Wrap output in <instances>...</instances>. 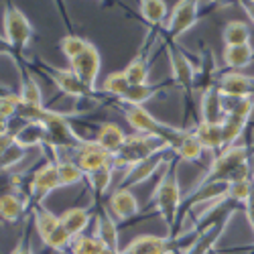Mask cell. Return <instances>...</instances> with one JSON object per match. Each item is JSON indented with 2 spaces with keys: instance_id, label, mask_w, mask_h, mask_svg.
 <instances>
[{
  "instance_id": "obj_13",
  "label": "cell",
  "mask_w": 254,
  "mask_h": 254,
  "mask_svg": "<svg viewBox=\"0 0 254 254\" xmlns=\"http://www.w3.org/2000/svg\"><path fill=\"white\" fill-rule=\"evenodd\" d=\"M199 16V2H193V0H183V2H177L175 8L171 10V16L167 20V35L171 41H175L179 35L187 33L195 23Z\"/></svg>"
},
{
  "instance_id": "obj_3",
  "label": "cell",
  "mask_w": 254,
  "mask_h": 254,
  "mask_svg": "<svg viewBox=\"0 0 254 254\" xmlns=\"http://www.w3.org/2000/svg\"><path fill=\"white\" fill-rule=\"evenodd\" d=\"M169 151H171V144L167 140L134 132V134H128L120 153L114 155V169H122V167L130 169L132 165H136L144 159H151L159 153H169Z\"/></svg>"
},
{
  "instance_id": "obj_15",
  "label": "cell",
  "mask_w": 254,
  "mask_h": 254,
  "mask_svg": "<svg viewBox=\"0 0 254 254\" xmlns=\"http://www.w3.org/2000/svg\"><path fill=\"white\" fill-rule=\"evenodd\" d=\"M43 71L47 73L49 79H53L55 86L69 98H92L94 92H90L83 81L71 71V69H59V67H51V65H43Z\"/></svg>"
},
{
  "instance_id": "obj_24",
  "label": "cell",
  "mask_w": 254,
  "mask_h": 254,
  "mask_svg": "<svg viewBox=\"0 0 254 254\" xmlns=\"http://www.w3.org/2000/svg\"><path fill=\"white\" fill-rule=\"evenodd\" d=\"M14 142L23 149H33V146H43L47 142L45 128L37 122H25L20 128L14 132Z\"/></svg>"
},
{
  "instance_id": "obj_7",
  "label": "cell",
  "mask_w": 254,
  "mask_h": 254,
  "mask_svg": "<svg viewBox=\"0 0 254 254\" xmlns=\"http://www.w3.org/2000/svg\"><path fill=\"white\" fill-rule=\"evenodd\" d=\"M33 25L25 12L12 2L4 6V39L10 49L23 51L33 39Z\"/></svg>"
},
{
  "instance_id": "obj_37",
  "label": "cell",
  "mask_w": 254,
  "mask_h": 254,
  "mask_svg": "<svg viewBox=\"0 0 254 254\" xmlns=\"http://www.w3.org/2000/svg\"><path fill=\"white\" fill-rule=\"evenodd\" d=\"M254 175V173H252ZM250 189H252V177L250 179H242V181H234L228 185V199H232L234 203H246L248 195H250Z\"/></svg>"
},
{
  "instance_id": "obj_32",
  "label": "cell",
  "mask_w": 254,
  "mask_h": 254,
  "mask_svg": "<svg viewBox=\"0 0 254 254\" xmlns=\"http://www.w3.org/2000/svg\"><path fill=\"white\" fill-rule=\"evenodd\" d=\"M20 104L23 106H35V108H39V106H43V94H41V88L37 79L27 73L23 83H20Z\"/></svg>"
},
{
  "instance_id": "obj_33",
  "label": "cell",
  "mask_w": 254,
  "mask_h": 254,
  "mask_svg": "<svg viewBox=\"0 0 254 254\" xmlns=\"http://www.w3.org/2000/svg\"><path fill=\"white\" fill-rule=\"evenodd\" d=\"M140 14L151 27H157L167 16V4L163 2V0H142L140 2Z\"/></svg>"
},
{
  "instance_id": "obj_26",
  "label": "cell",
  "mask_w": 254,
  "mask_h": 254,
  "mask_svg": "<svg viewBox=\"0 0 254 254\" xmlns=\"http://www.w3.org/2000/svg\"><path fill=\"white\" fill-rule=\"evenodd\" d=\"M27 207V199L18 193H4L0 195V220L4 222H16L23 216Z\"/></svg>"
},
{
  "instance_id": "obj_20",
  "label": "cell",
  "mask_w": 254,
  "mask_h": 254,
  "mask_svg": "<svg viewBox=\"0 0 254 254\" xmlns=\"http://www.w3.org/2000/svg\"><path fill=\"white\" fill-rule=\"evenodd\" d=\"M173 157L179 161H187V163H193L199 161L203 155V146L197 140V136L193 134V130H183V134L177 138V142L173 144L171 149Z\"/></svg>"
},
{
  "instance_id": "obj_8",
  "label": "cell",
  "mask_w": 254,
  "mask_h": 254,
  "mask_svg": "<svg viewBox=\"0 0 254 254\" xmlns=\"http://www.w3.org/2000/svg\"><path fill=\"white\" fill-rule=\"evenodd\" d=\"M189 246L181 244V238H163V236H138L120 254H177L187 252Z\"/></svg>"
},
{
  "instance_id": "obj_10",
  "label": "cell",
  "mask_w": 254,
  "mask_h": 254,
  "mask_svg": "<svg viewBox=\"0 0 254 254\" xmlns=\"http://www.w3.org/2000/svg\"><path fill=\"white\" fill-rule=\"evenodd\" d=\"M57 187H61L57 163L55 161H47V163L41 165L37 171L33 173V177H31V183H29L31 199L37 205H43V199L53 191V189H57Z\"/></svg>"
},
{
  "instance_id": "obj_46",
  "label": "cell",
  "mask_w": 254,
  "mask_h": 254,
  "mask_svg": "<svg viewBox=\"0 0 254 254\" xmlns=\"http://www.w3.org/2000/svg\"><path fill=\"white\" fill-rule=\"evenodd\" d=\"M209 254H220V252H218V250H216V248H214V250H211V252H209Z\"/></svg>"
},
{
  "instance_id": "obj_11",
  "label": "cell",
  "mask_w": 254,
  "mask_h": 254,
  "mask_svg": "<svg viewBox=\"0 0 254 254\" xmlns=\"http://www.w3.org/2000/svg\"><path fill=\"white\" fill-rule=\"evenodd\" d=\"M73 161L83 171L86 177L100 171V169H104V167H114V155L108 153L106 149H102L96 140H88L83 146H79V149L75 151Z\"/></svg>"
},
{
  "instance_id": "obj_4",
  "label": "cell",
  "mask_w": 254,
  "mask_h": 254,
  "mask_svg": "<svg viewBox=\"0 0 254 254\" xmlns=\"http://www.w3.org/2000/svg\"><path fill=\"white\" fill-rule=\"evenodd\" d=\"M122 112H124L126 120H128V124L132 126L134 132L163 138V140H167L169 144H171V149L185 130V128H175V126H171V124H165V122L157 120L149 110L140 108V106H122Z\"/></svg>"
},
{
  "instance_id": "obj_40",
  "label": "cell",
  "mask_w": 254,
  "mask_h": 254,
  "mask_svg": "<svg viewBox=\"0 0 254 254\" xmlns=\"http://www.w3.org/2000/svg\"><path fill=\"white\" fill-rule=\"evenodd\" d=\"M244 211H246V218H248V224L254 232V175H252V189H250V195L244 203Z\"/></svg>"
},
{
  "instance_id": "obj_18",
  "label": "cell",
  "mask_w": 254,
  "mask_h": 254,
  "mask_svg": "<svg viewBox=\"0 0 254 254\" xmlns=\"http://www.w3.org/2000/svg\"><path fill=\"white\" fill-rule=\"evenodd\" d=\"M108 209L114 216V220L126 222V220H130L138 214L140 205H138V199L134 197V193L130 191V189H120L118 187L108 199Z\"/></svg>"
},
{
  "instance_id": "obj_36",
  "label": "cell",
  "mask_w": 254,
  "mask_h": 254,
  "mask_svg": "<svg viewBox=\"0 0 254 254\" xmlns=\"http://www.w3.org/2000/svg\"><path fill=\"white\" fill-rule=\"evenodd\" d=\"M90 45V41H86L83 37H77V35H67V37H63L61 39V43H59V49L61 53L67 57V61L71 63L83 49H86Z\"/></svg>"
},
{
  "instance_id": "obj_43",
  "label": "cell",
  "mask_w": 254,
  "mask_h": 254,
  "mask_svg": "<svg viewBox=\"0 0 254 254\" xmlns=\"http://www.w3.org/2000/svg\"><path fill=\"white\" fill-rule=\"evenodd\" d=\"M242 8L246 10V14H248V18L254 23V2H242Z\"/></svg>"
},
{
  "instance_id": "obj_41",
  "label": "cell",
  "mask_w": 254,
  "mask_h": 254,
  "mask_svg": "<svg viewBox=\"0 0 254 254\" xmlns=\"http://www.w3.org/2000/svg\"><path fill=\"white\" fill-rule=\"evenodd\" d=\"M10 254H33V248H31V234H29V232H25L23 240L16 244V248H14Z\"/></svg>"
},
{
  "instance_id": "obj_28",
  "label": "cell",
  "mask_w": 254,
  "mask_h": 254,
  "mask_svg": "<svg viewBox=\"0 0 254 254\" xmlns=\"http://www.w3.org/2000/svg\"><path fill=\"white\" fill-rule=\"evenodd\" d=\"M163 90V86H151V83H146V86H130L128 92H126L118 102L122 106H140L146 104L151 98H155L159 92Z\"/></svg>"
},
{
  "instance_id": "obj_42",
  "label": "cell",
  "mask_w": 254,
  "mask_h": 254,
  "mask_svg": "<svg viewBox=\"0 0 254 254\" xmlns=\"http://www.w3.org/2000/svg\"><path fill=\"white\" fill-rule=\"evenodd\" d=\"M14 144V132H6V134H0V155H2L6 149Z\"/></svg>"
},
{
  "instance_id": "obj_27",
  "label": "cell",
  "mask_w": 254,
  "mask_h": 254,
  "mask_svg": "<svg viewBox=\"0 0 254 254\" xmlns=\"http://www.w3.org/2000/svg\"><path fill=\"white\" fill-rule=\"evenodd\" d=\"M222 37H224L226 47L250 45V27L244 23V20H230L222 31Z\"/></svg>"
},
{
  "instance_id": "obj_34",
  "label": "cell",
  "mask_w": 254,
  "mask_h": 254,
  "mask_svg": "<svg viewBox=\"0 0 254 254\" xmlns=\"http://www.w3.org/2000/svg\"><path fill=\"white\" fill-rule=\"evenodd\" d=\"M128 88H130V83H128V79H126L124 71L110 73L108 77L104 79V83H102V90H104L106 94L114 96L116 100H120V98H122L126 92H128Z\"/></svg>"
},
{
  "instance_id": "obj_22",
  "label": "cell",
  "mask_w": 254,
  "mask_h": 254,
  "mask_svg": "<svg viewBox=\"0 0 254 254\" xmlns=\"http://www.w3.org/2000/svg\"><path fill=\"white\" fill-rule=\"evenodd\" d=\"M193 134L201 142L203 149L207 151H224L226 142H224V132H222V124H209V122H197L193 128Z\"/></svg>"
},
{
  "instance_id": "obj_9",
  "label": "cell",
  "mask_w": 254,
  "mask_h": 254,
  "mask_svg": "<svg viewBox=\"0 0 254 254\" xmlns=\"http://www.w3.org/2000/svg\"><path fill=\"white\" fill-rule=\"evenodd\" d=\"M167 55H169V63H171V73H173V81L187 94L191 96L193 88H195V77H197V69L193 67V63L187 59V55L175 45L171 43L167 47Z\"/></svg>"
},
{
  "instance_id": "obj_5",
  "label": "cell",
  "mask_w": 254,
  "mask_h": 254,
  "mask_svg": "<svg viewBox=\"0 0 254 254\" xmlns=\"http://www.w3.org/2000/svg\"><path fill=\"white\" fill-rule=\"evenodd\" d=\"M33 216H35V226L43 244L55 252H67L73 238L67 234V230L63 228L59 216L51 214L49 209L43 205H35L33 207Z\"/></svg>"
},
{
  "instance_id": "obj_21",
  "label": "cell",
  "mask_w": 254,
  "mask_h": 254,
  "mask_svg": "<svg viewBox=\"0 0 254 254\" xmlns=\"http://www.w3.org/2000/svg\"><path fill=\"white\" fill-rule=\"evenodd\" d=\"M126 138H128V134H124V130L114 122H104L98 128V134H96V142L102 146V149L112 153V155L120 153Z\"/></svg>"
},
{
  "instance_id": "obj_35",
  "label": "cell",
  "mask_w": 254,
  "mask_h": 254,
  "mask_svg": "<svg viewBox=\"0 0 254 254\" xmlns=\"http://www.w3.org/2000/svg\"><path fill=\"white\" fill-rule=\"evenodd\" d=\"M112 173H114V167H104L100 171L88 175V181H90V187L96 197H102L110 187V181H112Z\"/></svg>"
},
{
  "instance_id": "obj_31",
  "label": "cell",
  "mask_w": 254,
  "mask_h": 254,
  "mask_svg": "<svg viewBox=\"0 0 254 254\" xmlns=\"http://www.w3.org/2000/svg\"><path fill=\"white\" fill-rule=\"evenodd\" d=\"M71 254H116L112 252L104 242H100L96 236H77L73 238L71 246H69Z\"/></svg>"
},
{
  "instance_id": "obj_12",
  "label": "cell",
  "mask_w": 254,
  "mask_h": 254,
  "mask_svg": "<svg viewBox=\"0 0 254 254\" xmlns=\"http://www.w3.org/2000/svg\"><path fill=\"white\" fill-rule=\"evenodd\" d=\"M100 65H102L100 51L96 49V45L90 43L69 63V69L83 81V86H86L90 92H96V79L100 73Z\"/></svg>"
},
{
  "instance_id": "obj_19",
  "label": "cell",
  "mask_w": 254,
  "mask_h": 254,
  "mask_svg": "<svg viewBox=\"0 0 254 254\" xmlns=\"http://www.w3.org/2000/svg\"><path fill=\"white\" fill-rule=\"evenodd\" d=\"M96 238L104 242L112 252L120 254V238H118V226L114 216H110V209L102 207L96 214Z\"/></svg>"
},
{
  "instance_id": "obj_44",
  "label": "cell",
  "mask_w": 254,
  "mask_h": 254,
  "mask_svg": "<svg viewBox=\"0 0 254 254\" xmlns=\"http://www.w3.org/2000/svg\"><path fill=\"white\" fill-rule=\"evenodd\" d=\"M6 132H10V130H8V118L0 116V134H6Z\"/></svg>"
},
{
  "instance_id": "obj_30",
  "label": "cell",
  "mask_w": 254,
  "mask_h": 254,
  "mask_svg": "<svg viewBox=\"0 0 254 254\" xmlns=\"http://www.w3.org/2000/svg\"><path fill=\"white\" fill-rule=\"evenodd\" d=\"M53 161L57 163V171H59V181H61V187L65 185H75L79 181L86 179V175H83V171L75 165V161L71 159H59L57 153H53Z\"/></svg>"
},
{
  "instance_id": "obj_25",
  "label": "cell",
  "mask_w": 254,
  "mask_h": 254,
  "mask_svg": "<svg viewBox=\"0 0 254 254\" xmlns=\"http://www.w3.org/2000/svg\"><path fill=\"white\" fill-rule=\"evenodd\" d=\"M224 63L230 69H244L254 61V47L252 45H236V47H224Z\"/></svg>"
},
{
  "instance_id": "obj_2",
  "label": "cell",
  "mask_w": 254,
  "mask_h": 254,
  "mask_svg": "<svg viewBox=\"0 0 254 254\" xmlns=\"http://www.w3.org/2000/svg\"><path fill=\"white\" fill-rule=\"evenodd\" d=\"M153 201L159 211V216L163 218L165 226L169 232L175 230L177 218H179V209H181V187L177 179V159H171L169 167L165 169V173L161 175L155 191H153Z\"/></svg>"
},
{
  "instance_id": "obj_23",
  "label": "cell",
  "mask_w": 254,
  "mask_h": 254,
  "mask_svg": "<svg viewBox=\"0 0 254 254\" xmlns=\"http://www.w3.org/2000/svg\"><path fill=\"white\" fill-rule=\"evenodd\" d=\"M59 220H61L63 228L67 230V234L71 238H77V236L83 234V230H86L88 224H90V209H86V207H69L59 216Z\"/></svg>"
},
{
  "instance_id": "obj_17",
  "label": "cell",
  "mask_w": 254,
  "mask_h": 254,
  "mask_svg": "<svg viewBox=\"0 0 254 254\" xmlns=\"http://www.w3.org/2000/svg\"><path fill=\"white\" fill-rule=\"evenodd\" d=\"M201 122H209V124H222L226 118V104H224V96L220 94L218 86H209L205 90H201Z\"/></svg>"
},
{
  "instance_id": "obj_38",
  "label": "cell",
  "mask_w": 254,
  "mask_h": 254,
  "mask_svg": "<svg viewBox=\"0 0 254 254\" xmlns=\"http://www.w3.org/2000/svg\"><path fill=\"white\" fill-rule=\"evenodd\" d=\"M25 157H27V149H23V146H18L14 142L10 149H6L2 155H0V171H8V169L16 167Z\"/></svg>"
},
{
  "instance_id": "obj_16",
  "label": "cell",
  "mask_w": 254,
  "mask_h": 254,
  "mask_svg": "<svg viewBox=\"0 0 254 254\" xmlns=\"http://www.w3.org/2000/svg\"><path fill=\"white\" fill-rule=\"evenodd\" d=\"M165 163H167V153H159V155H155L151 159H144V161L132 165L130 169H126V173L122 175L120 189H130L132 185H138V183L146 181Z\"/></svg>"
},
{
  "instance_id": "obj_1",
  "label": "cell",
  "mask_w": 254,
  "mask_h": 254,
  "mask_svg": "<svg viewBox=\"0 0 254 254\" xmlns=\"http://www.w3.org/2000/svg\"><path fill=\"white\" fill-rule=\"evenodd\" d=\"M250 165H248V149L246 146H228L224 149L211 165L207 167L205 175L197 181V185H205V183H214V181H242V179H250Z\"/></svg>"
},
{
  "instance_id": "obj_6",
  "label": "cell",
  "mask_w": 254,
  "mask_h": 254,
  "mask_svg": "<svg viewBox=\"0 0 254 254\" xmlns=\"http://www.w3.org/2000/svg\"><path fill=\"white\" fill-rule=\"evenodd\" d=\"M226 104V102H224ZM254 112V102L252 98H242V100H232L226 104V118L222 122V132H224V142L226 149L234 146V142L240 138L244 132L246 124Z\"/></svg>"
},
{
  "instance_id": "obj_39",
  "label": "cell",
  "mask_w": 254,
  "mask_h": 254,
  "mask_svg": "<svg viewBox=\"0 0 254 254\" xmlns=\"http://www.w3.org/2000/svg\"><path fill=\"white\" fill-rule=\"evenodd\" d=\"M20 108V96L14 94H6V96H0V116L2 118H12L18 114Z\"/></svg>"
},
{
  "instance_id": "obj_45",
  "label": "cell",
  "mask_w": 254,
  "mask_h": 254,
  "mask_svg": "<svg viewBox=\"0 0 254 254\" xmlns=\"http://www.w3.org/2000/svg\"><path fill=\"white\" fill-rule=\"evenodd\" d=\"M0 53H8V47L2 43V41H0Z\"/></svg>"
},
{
  "instance_id": "obj_29",
  "label": "cell",
  "mask_w": 254,
  "mask_h": 254,
  "mask_svg": "<svg viewBox=\"0 0 254 254\" xmlns=\"http://www.w3.org/2000/svg\"><path fill=\"white\" fill-rule=\"evenodd\" d=\"M122 71L130 86H146V81H149V59H146L144 53H140Z\"/></svg>"
},
{
  "instance_id": "obj_14",
  "label": "cell",
  "mask_w": 254,
  "mask_h": 254,
  "mask_svg": "<svg viewBox=\"0 0 254 254\" xmlns=\"http://www.w3.org/2000/svg\"><path fill=\"white\" fill-rule=\"evenodd\" d=\"M218 90L224 98L230 100H242L254 98V77L240 73V71H226L218 77Z\"/></svg>"
}]
</instances>
